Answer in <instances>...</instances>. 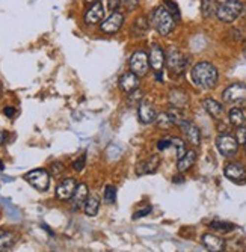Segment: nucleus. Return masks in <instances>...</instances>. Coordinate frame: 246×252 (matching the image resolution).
Here are the masks:
<instances>
[{"mask_svg": "<svg viewBox=\"0 0 246 252\" xmlns=\"http://www.w3.org/2000/svg\"><path fill=\"white\" fill-rule=\"evenodd\" d=\"M192 82L201 89H213L219 82L217 68L210 62H198L192 68Z\"/></svg>", "mask_w": 246, "mask_h": 252, "instance_id": "f257e3e1", "label": "nucleus"}, {"mask_svg": "<svg viewBox=\"0 0 246 252\" xmlns=\"http://www.w3.org/2000/svg\"><path fill=\"white\" fill-rule=\"evenodd\" d=\"M175 18L165 6H157L150 15V25L160 35H169L175 28Z\"/></svg>", "mask_w": 246, "mask_h": 252, "instance_id": "f03ea898", "label": "nucleus"}, {"mask_svg": "<svg viewBox=\"0 0 246 252\" xmlns=\"http://www.w3.org/2000/svg\"><path fill=\"white\" fill-rule=\"evenodd\" d=\"M243 9L245 8L240 0H225V2L219 3L216 17L222 23H233L240 17Z\"/></svg>", "mask_w": 246, "mask_h": 252, "instance_id": "7ed1b4c3", "label": "nucleus"}, {"mask_svg": "<svg viewBox=\"0 0 246 252\" xmlns=\"http://www.w3.org/2000/svg\"><path fill=\"white\" fill-rule=\"evenodd\" d=\"M222 98L228 104H242L246 103V83L237 82L231 83L222 93Z\"/></svg>", "mask_w": 246, "mask_h": 252, "instance_id": "20e7f679", "label": "nucleus"}, {"mask_svg": "<svg viewBox=\"0 0 246 252\" xmlns=\"http://www.w3.org/2000/svg\"><path fill=\"white\" fill-rule=\"evenodd\" d=\"M216 148L223 157H233L239 151V142L230 133H222L216 137Z\"/></svg>", "mask_w": 246, "mask_h": 252, "instance_id": "39448f33", "label": "nucleus"}, {"mask_svg": "<svg viewBox=\"0 0 246 252\" xmlns=\"http://www.w3.org/2000/svg\"><path fill=\"white\" fill-rule=\"evenodd\" d=\"M25 180L39 192L47 190L50 186V174L46 169H33L25 175Z\"/></svg>", "mask_w": 246, "mask_h": 252, "instance_id": "423d86ee", "label": "nucleus"}, {"mask_svg": "<svg viewBox=\"0 0 246 252\" xmlns=\"http://www.w3.org/2000/svg\"><path fill=\"white\" fill-rule=\"evenodd\" d=\"M166 65H168V71L171 76H182L186 71L187 59L183 53L172 50V52H169V55L166 58Z\"/></svg>", "mask_w": 246, "mask_h": 252, "instance_id": "0eeeda50", "label": "nucleus"}, {"mask_svg": "<svg viewBox=\"0 0 246 252\" xmlns=\"http://www.w3.org/2000/svg\"><path fill=\"white\" fill-rule=\"evenodd\" d=\"M130 71H133L136 76L144 77L148 73L150 68V58L145 52L138 50L130 56Z\"/></svg>", "mask_w": 246, "mask_h": 252, "instance_id": "6e6552de", "label": "nucleus"}, {"mask_svg": "<svg viewBox=\"0 0 246 252\" xmlns=\"http://www.w3.org/2000/svg\"><path fill=\"white\" fill-rule=\"evenodd\" d=\"M124 25V15L121 12H112L103 23H101V32L107 33V35H114L117 32H120V29Z\"/></svg>", "mask_w": 246, "mask_h": 252, "instance_id": "1a4fd4ad", "label": "nucleus"}, {"mask_svg": "<svg viewBox=\"0 0 246 252\" xmlns=\"http://www.w3.org/2000/svg\"><path fill=\"white\" fill-rule=\"evenodd\" d=\"M223 174H225V177L230 181L237 183V185L246 183V168L239 162H233V163L227 165L225 169H223Z\"/></svg>", "mask_w": 246, "mask_h": 252, "instance_id": "9d476101", "label": "nucleus"}, {"mask_svg": "<svg viewBox=\"0 0 246 252\" xmlns=\"http://www.w3.org/2000/svg\"><path fill=\"white\" fill-rule=\"evenodd\" d=\"M76 188H77V183L74 178H65L62 180L58 188H56V198L61 199V201H68L73 198L74 192H76Z\"/></svg>", "mask_w": 246, "mask_h": 252, "instance_id": "9b49d317", "label": "nucleus"}, {"mask_svg": "<svg viewBox=\"0 0 246 252\" xmlns=\"http://www.w3.org/2000/svg\"><path fill=\"white\" fill-rule=\"evenodd\" d=\"M150 65L155 73H162L163 65H165V53L159 44H153L150 50Z\"/></svg>", "mask_w": 246, "mask_h": 252, "instance_id": "f8f14e48", "label": "nucleus"}, {"mask_svg": "<svg viewBox=\"0 0 246 252\" xmlns=\"http://www.w3.org/2000/svg\"><path fill=\"white\" fill-rule=\"evenodd\" d=\"M104 12H106V8L101 2L92 3L89 6V9L85 12V23L89 26L97 25V23H100L104 18Z\"/></svg>", "mask_w": 246, "mask_h": 252, "instance_id": "ddd939ff", "label": "nucleus"}, {"mask_svg": "<svg viewBox=\"0 0 246 252\" xmlns=\"http://www.w3.org/2000/svg\"><path fill=\"white\" fill-rule=\"evenodd\" d=\"M160 166V157L157 154H153L150 157H147L145 160L138 163L136 172L138 175H148V174H154Z\"/></svg>", "mask_w": 246, "mask_h": 252, "instance_id": "4468645a", "label": "nucleus"}, {"mask_svg": "<svg viewBox=\"0 0 246 252\" xmlns=\"http://www.w3.org/2000/svg\"><path fill=\"white\" fill-rule=\"evenodd\" d=\"M178 127H180L182 131L184 133V136H186V139L189 141V144H192L195 147H198L201 144V131H199V128L193 123L184 120Z\"/></svg>", "mask_w": 246, "mask_h": 252, "instance_id": "2eb2a0df", "label": "nucleus"}, {"mask_svg": "<svg viewBox=\"0 0 246 252\" xmlns=\"http://www.w3.org/2000/svg\"><path fill=\"white\" fill-rule=\"evenodd\" d=\"M138 113H139V121L144 123V124L155 123V118H157V112H155L154 106L148 100H144V101L139 103Z\"/></svg>", "mask_w": 246, "mask_h": 252, "instance_id": "dca6fc26", "label": "nucleus"}, {"mask_svg": "<svg viewBox=\"0 0 246 252\" xmlns=\"http://www.w3.org/2000/svg\"><path fill=\"white\" fill-rule=\"evenodd\" d=\"M201 243L204 245V248L210 252H220L225 251V240L216 234H204L201 237Z\"/></svg>", "mask_w": 246, "mask_h": 252, "instance_id": "f3484780", "label": "nucleus"}, {"mask_svg": "<svg viewBox=\"0 0 246 252\" xmlns=\"http://www.w3.org/2000/svg\"><path fill=\"white\" fill-rule=\"evenodd\" d=\"M141 82H139V76H136L133 71H128V73H124L121 77H120V88L124 93L130 94L133 91H136L139 88Z\"/></svg>", "mask_w": 246, "mask_h": 252, "instance_id": "a211bd4d", "label": "nucleus"}, {"mask_svg": "<svg viewBox=\"0 0 246 252\" xmlns=\"http://www.w3.org/2000/svg\"><path fill=\"white\" fill-rule=\"evenodd\" d=\"M169 103L172 107L186 109L189 106V95L182 89H171L169 93Z\"/></svg>", "mask_w": 246, "mask_h": 252, "instance_id": "6ab92c4d", "label": "nucleus"}, {"mask_svg": "<svg viewBox=\"0 0 246 252\" xmlns=\"http://www.w3.org/2000/svg\"><path fill=\"white\" fill-rule=\"evenodd\" d=\"M88 196H89V192H88V186L86 185H77V188H76V192H74V195H73V198H71V202H73V210H79V209H82L83 205H85V202H86V199H88Z\"/></svg>", "mask_w": 246, "mask_h": 252, "instance_id": "aec40b11", "label": "nucleus"}, {"mask_svg": "<svg viewBox=\"0 0 246 252\" xmlns=\"http://www.w3.org/2000/svg\"><path fill=\"white\" fill-rule=\"evenodd\" d=\"M203 107L206 109V112L215 120H219L223 115V104H220L217 100L215 98H206L203 100Z\"/></svg>", "mask_w": 246, "mask_h": 252, "instance_id": "412c9836", "label": "nucleus"}, {"mask_svg": "<svg viewBox=\"0 0 246 252\" xmlns=\"http://www.w3.org/2000/svg\"><path fill=\"white\" fill-rule=\"evenodd\" d=\"M196 162V151L193 150H187L186 154L183 157L178 158V162H177V169L180 171V172H186L189 171Z\"/></svg>", "mask_w": 246, "mask_h": 252, "instance_id": "4be33fe9", "label": "nucleus"}, {"mask_svg": "<svg viewBox=\"0 0 246 252\" xmlns=\"http://www.w3.org/2000/svg\"><path fill=\"white\" fill-rule=\"evenodd\" d=\"M217 0H203L201 2V14H203L204 18H213L216 17V12H217Z\"/></svg>", "mask_w": 246, "mask_h": 252, "instance_id": "5701e85b", "label": "nucleus"}, {"mask_svg": "<svg viewBox=\"0 0 246 252\" xmlns=\"http://www.w3.org/2000/svg\"><path fill=\"white\" fill-rule=\"evenodd\" d=\"M148 29H150V21L141 15L135 20V25H133V35H135L136 38L145 36Z\"/></svg>", "mask_w": 246, "mask_h": 252, "instance_id": "b1692460", "label": "nucleus"}, {"mask_svg": "<svg viewBox=\"0 0 246 252\" xmlns=\"http://www.w3.org/2000/svg\"><path fill=\"white\" fill-rule=\"evenodd\" d=\"M15 240L17 239H15L14 233H11L8 230H3V228H0V252L11 249L14 246Z\"/></svg>", "mask_w": 246, "mask_h": 252, "instance_id": "393cba45", "label": "nucleus"}, {"mask_svg": "<svg viewBox=\"0 0 246 252\" xmlns=\"http://www.w3.org/2000/svg\"><path fill=\"white\" fill-rule=\"evenodd\" d=\"M228 120H230V123H231L234 127L245 126V124H246V113H245L243 109L234 107V109H231L230 113H228Z\"/></svg>", "mask_w": 246, "mask_h": 252, "instance_id": "a878e982", "label": "nucleus"}, {"mask_svg": "<svg viewBox=\"0 0 246 252\" xmlns=\"http://www.w3.org/2000/svg\"><path fill=\"white\" fill-rule=\"evenodd\" d=\"M83 209H85V213L86 216H95L100 210V201L97 196H88L85 205H83Z\"/></svg>", "mask_w": 246, "mask_h": 252, "instance_id": "bb28decb", "label": "nucleus"}, {"mask_svg": "<svg viewBox=\"0 0 246 252\" xmlns=\"http://www.w3.org/2000/svg\"><path fill=\"white\" fill-rule=\"evenodd\" d=\"M171 148L175 150V156L177 158H180L186 154V144L184 141H182L180 137H171Z\"/></svg>", "mask_w": 246, "mask_h": 252, "instance_id": "cd10ccee", "label": "nucleus"}, {"mask_svg": "<svg viewBox=\"0 0 246 252\" xmlns=\"http://www.w3.org/2000/svg\"><path fill=\"white\" fill-rule=\"evenodd\" d=\"M168 115L171 117V120L174 121V124H177V126H180L186 118H184V112H183V109H178V107H172L171 106V109L168 110Z\"/></svg>", "mask_w": 246, "mask_h": 252, "instance_id": "c85d7f7f", "label": "nucleus"}, {"mask_svg": "<svg viewBox=\"0 0 246 252\" xmlns=\"http://www.w3.org/2000/svg\"><path fill=\"white\" fill-rule=\"evenodd\" d=\"M155 124H157L159 128H171L174 124V121L171 120V117L168 115V112L166 113H160V115H157V118H155Z\"/></svg>", "mask_w": 246, "mask_h": 252, "instance_id": "c756f323", "label": "nucleus"}, {"mask_svg": "<svg viewBox=\"0 0 246 252\" xmlns=\"http://www.w3.org/2000/svg\"><path fill=\"white\" fill-rule=\"evenodd\" d=\"M210 228H213V230L216 231H220V233H228L231 230H234V225L230 223V222H219V220H213L210 223Z\"/></svg>", "mask_w": 246, "mask_h": 252, "instance_id": "7c9ffc66", "label": "nucleus"}, {"mask_svg": "<svg viewBox=\"0 0 246 252\" xmlns=\"http://www.w3.org/2000/svg\"><path fill=\"white\" fill-rule=\"evenodd\" d=\"M104 201L107 204H114L117 201V188L115 186H107L104 189V195H103Z\"/></svg>", "mask_w": 246, "mask_h": 252, "instance_id": "2f4dec72", "label": "nucleus"}, {"mask_svg": "<svg viewBox=\"0 0 246 252\" xmlns=\"http://www.w3.org/2000/svg\"><path fill=\"white\" fill-rule=\"evenodd\" d=\"M165 2V8L172 14V17L178 21L180 20V9H178V5L174 2V0H163Z\"/></svg>", "mask_w": 246, "mask_h": 252, "instance_id": "473e14b6", "label": "nucleus"}, {"mask_svg": "<svg viewBox=\"0 0 246 252\" xmlns=\"http://www.w3.org/2000/svg\"><path fill=\"white\" fill-rule=\"evenodd\" d=\"M236 139H237L239 145H240V144H242V145L246 144V124L237 127V130H236Z\"/></svg>", "mask_w": 246, "mask_h": 252, "instance_id": "72a5a7b5", "label": "nucleus"}, {"mask_svg": "<svg viewBox=\"0 0 246 252\" xmlns=\"http://www.w3.org/2000/svg\"><path fill=\"white\" fill-rule=\"evenodd\" d=\"M128 98H130V104H139L141 103V98H142V91H139V88L136 91H133V93L128 94Z\"/></svg>", "mask_w": 246, "mask_h": 252, "instance_id": "f704fd0d", "label": "nucleus"}, {"mask_svg": "<svg viewBox=\"0 0 246 252\" xmlns=\"http://www.w3.org/2000/svg\"><path fill=\"white\" fill-rule=\"evenodd\" d=\"M85 163H86V156L83 154L80 158H77L76 162L73 163V169H74L76 172H80V171H83V168H85Z\"/></svg>", "mask_w": 246, "mask_h": 252, "instance_id": "c9c22d12", "label": "nucleus"}, {"mask_svg": "<svg viewBox=\"0 0 246 252\" xmlns=\"http://www.w3.org/2000/svg\"><path fill=\"white\" fill-rule=\"evenodd\" d=\"M153 212V207L151 205H147L145 209H142V210H138L135 215H133V219H139V218H145L147 215H150Z\"/></svg>", "mask_w": 246, "mask_h": 252, "instance_id": "e433bc0d", "label": "nucleus"}, {"mask_svg": "<svg viewBox=\"0 0 246 252\" xmlns=\"http://www.w3.org/2000/svg\"><path fill=\"white\" fill-rule=\"evenodd\" d=\"M157 148H159L160 151L171 148V137H168V139H160L159 144H157Z\"/></svg>", "mask_w": 246, "mask_h": 252, "instance_id": "4c0bfd02", "label": "nucleus"}, {"mask_svg": "<svg viewBox=\"0 0 246 252\" xmlns=\"http://www.w3.org/2000/svg\"><path fill=\"white\" fill-rule=\"evenodd\" d=\"M141 2H142V0H125V6L128 9H136Z\"/></svg>", "mask_w": 246, "mask_h": 252, "instance_id": "58836bf2", "label": "nucleus"}, {"mask_svg": "<svg viewBox=\"0 0 246 252\" xmlns=\"http://www.w3.org/2000/svg\"><path fill=\"white\" fill-rule=\"evenodd\" d=\"M52 168H53V175H59L62 172V169H63L61 163H53Z\"/></svg>", "mask_w": 246, "mask_h": 252, "instance_id": "ea45409f", "label": "nucleus"}, {"mask_svg": "<svg viewBox=\"0 0 246 252\" xmlns=\"http://www.w3.org/2000/svg\"><path fill=\"white\" fill-rule=\"evenodd\" d=\"M8 142V133L6 131H0V145H5Z\"/></svg>", "mask_w": 246, "mask_h": 252, "instance_id": "a19ab883", "label": "nucleus"}, {"mask_svg": "<svg viewBox=\"0 0 246 252\" xmlns=\"http://www.w3.org/2000/svg\"><path fill=\"white\" fill-rule=\"evenodd\" d=\"M3 113H5V115H6V117L12 118V117L15 115V109H14V107H11V106H9V107H5Z\"/></svg>", "mask_w": 246, "mask_h": 252, "instance_id": "79ce46f5", "label": "nucleus"}, {"mask_svg": "<svg viewBox=\"0 0 246 252\" xmlns=\"http://www.w3.org/2000/svg\"><path fill=\"white\" fill-rule=\"evenodd\" d=\"M2 97H3V88L0 85V101H2Z\"/></svg>", "mask_w": 246, "mask_h": 252, "instance_id": "37998d69", "label": "nucleus"}, {"mask_svg": "<svg viewBox=\"0 0 246 252\" xmlns=\"http://www.w3.org/2000/svg\"><path fill=\"white\" fill-rule=\"evenodd\" d=\"M85 2H88V3H95V2H100V0H85Z\"/></svg>", "mask_w": 246, "mask_h": 252, "instance_id": "c03bdc74", "label": "nucleus"}, {"mask_svg": "<svg viewBox=\"0 0 246 252\" xmlns=\"http://www.w3.org/2000/svg\"><path fill=\"white\" fill-rule=\"evenodd\" d=\"M243 56H245V59H246V44H245V47H243Z\"/></svg>", "mask_w": 246, "mask_h": 252, "instance_id": "a18cd8bd", "label": "nucleus"}, {"mask_svg": "<svg viewBox=\"0 0 246 252\" xmlns=\"http://www.w3.org/2000/svg\"><path fill=\"white\" fill-rule=\"evenodd\" d=\"M3 168H5V166H3V163H2V160H0V171H2Z\"/></svg>", "mask_w": 246, "mask_h": 252, "instance_id": "49530a36", "label": "nucleus"}, {"mask_svg": "<svg viewBox=\"0 0 246 252\" xmlns=\"http://www.w3.org/2000/svg\"><path fill=\"white\" fill-rule=\"evenodd\" d=\"M245 153H246V144H245Z\"/></svg>", "mask_w": 246, "mask_h": 252, "instance_id": "de8ad7c7", "label": "nucleus"}]
</instances>
